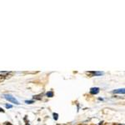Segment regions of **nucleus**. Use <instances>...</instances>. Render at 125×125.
<instances>
[{
  "instance_id": "3",
  "label": "nucleus",
  "mask_w": 125,
  "mask_h": 125,
  "mask_svg": "<svg viewBox=\"0 0 125 125\" xmlns=\"http://www.w3.org/2000/svg\"><path fill=\"white\" fill-rule=\"evenodd\" d=\"M87 74H92V77L93 76H100L103 74L102 72H94V71H92V72H87L86 73Z\"/></svg>"
},
{
  "instance_id": "4",
  "label": "nucleus",
  "mask_w": 125,
  "mask_h": 125,
  "mask_svg": "<svg viewBox=\"0 0 125 125\" xmlns=\"http://www.w3.org/2000/svg\"><path fill=\"white\" fill-rule=\"evenodd\" d=\"M114 94H124V93H125V90H124V88H120V89H115V90H114Z\"/></svg>"
},
{
  "instance_id": "6",
  "label": "nucleus",
  "mask_w": 125,
  "mask_h": 125,
  "mask_svg": "<svg viewBox=\"0 0 125 125\" xmlns=\"http://www.w3.org/2000/svg\"><path fill=\"white\" fill-rule=\"evenodd\" d=\"M4 76H3V75H1V74H0V83L1 82H3V80H4Z\"/></svg>"
},
{
  "instance_id": "7",
  "label": "nucleus",
  "mask_w": 125,
  "mask_h": 125,
  "mask_svg": "<svg viewBox=\"0 0 125 125\" xmlns=\"http://www.w3.org/2000/svg\"><path fill=\"white\" fill-rule=\"evenodd\" d=\"M58 114H53V118H54V119H55V120H58Z\"/></svg>"
},
{
  "instance_id": "10",
  "label": "nucleus",
  "mask_w": 125,
  "mask_h": 125,
  "mask_svg": "<svg viewBox=\"0 0 125 125\" xmlns=\"http://www.w3.org/2000/svg\"><path fill=\"white\" fill-rule=\"evenodd\" d=\"M0 112H3H3H4V111H3V109H2L1 108H0Z\"/></svg>"
},
{
  "instance_id": "9",
  "label": "nucleus",
  "mask_w": 125,
  "mask_h": 125,
  "mask_svg": "<svg viewBox=\"0 0 125 125\" xmlns=\"http://www.w3.org/2000/svg\"><path fill=\"white\" fill-rule=\"evenodd\" d=\"M6 108H13V106L9 105V104H7V105H6Z\"/></svg>"
},
{
  "instance_id": "5",
  "label": "nucleus",
  "mask_w": 125,
  "mask_h": 125,
  "mask_svg": "<svg viewBox=\"0 0 125 125\" xmlns=\"http://www.w3.org/2000/svg\"><path fill=\"white\" fill-rule=\"evenodd\" d=\"M47 96H48V97H49V98H52V97L53 96V92H52V91L48 92V93H47Z\"/></svg>"
},
{
  "instance_id": "8",
  "label": "nucleus",
  "mask_w": 125,
  "mask_h": 125,
  "mask_svg": "<svg viewBox=\"0 0 125 125\" xmlns=\"http://www.w3.org/2000/svg\"><path fill=\"white\" fill-rule=\"evenodd\" d=\"M25 103H26V104H33V100H32V101H31V100H29H29H26Z\"/></svg>"
},
{
  "instance_id": "11",
  "label": "nucleus",
  "mask_w": 125,
  "mask_h": 125,
  "mask_svg": "<svg viewBox=\"0 0 125 125\" xmlns=\"http://www.w3.org/2000/svg\"><path fill=\"white\" fill-rule=\"evenodd\" d=\"M118 125H124V124H118Z\"/></svg>"
},
{
  "instance_id": "2",
  "label": "nucleus",
  "mask_w": 125,
  "mask_h": 125,
  "mask_svg": "<svg viewBox=\"0 0 125 125\" xmlns=\"http://www.w3.org/2000/svg\"><path fill=\"white\" fill-rule=\"evenodd\" d=\"M99 93V88H92L90 89V94H93V95H95V94H98Z\"/></svg>"
},
{
  "instance_id": "1",
  "label": "nucleus",
  "mask_w": 125,
  "mask_h": 125,
  "mask_svg": "<svg viewBox=\"0 0 125 125\" xmlns=\"http://www.w3.org/2000/svg\"><path fill=\"white\" fill-rule=\"evenodd\" d=\"M3 97H4V98L6 100H8V101L12 103V104H17V105H19V102L16 99L15 97L10 95V94H4Z\"/></svg>"
}]
</instances>
